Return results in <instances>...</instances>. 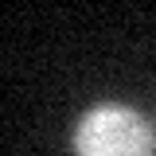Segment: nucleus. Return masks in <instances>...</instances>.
<instances>
[{
	"mask_svg": "<svg viewBox=\"0 0 156 156\" xmlns=\"http://www.w3.org/2000/svg\"><path fill=\"white\" fill-rule=\"evenodd\" d=\"M74 152L78 156H152L156 133L133 105L105 101V105H94L78 121Z\"/></svg>",
	"mask_w": 156,
	"mask_h": 156,
	"instance_id": "obj_1",
	"label": "nucleus"
}]
</instances>
